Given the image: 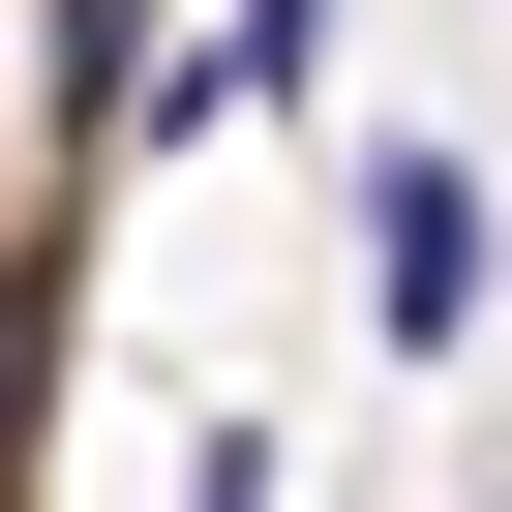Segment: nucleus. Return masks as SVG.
Segmentation results:
<instances>
[{
  "instance_id": "1",
  "label": "nucleus",
  "mask_w": 512,
  "mask_h": 512,
  "mask_svg": "<svg viewBox=\"0 0 512 512\" xmlns=\"http://www.w3.org/2000/svg\"><path fill=\"white\" fill-rule=\"evenodd\" d=\"M482 302H512L482 151H362V332H392V362H482Z\"/></svg>"
},
{
  "instance_id": "2",
  "label": "nucleus",
  "mask_w": 512,
  "mask_h": 512,
  "mask_svg": "<svg viewBox=\"0 0 512 512\" xmlns=\"http://www.w3.org/2000/svg\"><path fill=\"white\" fill-rule=\"evenodd\" d=\"M211 121H332V0H211V61H181L121 151H211Z\"/></svg>"
},
{
  "instance_id": "3",
  "label": "nucleus",
  "mask_w": 512,
  "mask_h": 512,
  "mask_svg": "<svg viewBox=\"0 0 512 512\" xmlns=\"http://www.w3.org/2000/svg\"><path fill=\"white\" fill-rule=\"evenodd\" d=\"M181 512H302V482H272V422H211V452H181Z\"/></svg>"
}]
</instances>
